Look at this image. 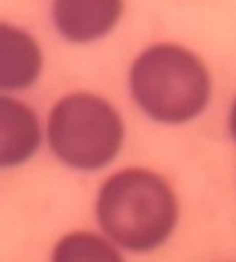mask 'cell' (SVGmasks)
Listing matches in <instances>:
<instances>
[{
  "mask_svg": "<svg viewBox=\"0 0 236 262\" xmlns=\"http://www.w3.org/2000/svg\"><path fill=\"white\" fill-rule=\"evenodd\" d=\"M123 0H53L51 16L57 33L72 43H90L113 31Z\"/></svg>",
  "mask_w": 236,
  "mask_h": 262,
  "instance_id": "obj_4",
  "label": "cell"
},
{
  "mask_svg": "<svg viewBox=\"0 0 236 262\" xmlns=\"http://www.w3.org/2000/svg\"><path fill=\"white\" fill-rule=\"evenodd\" d=\"M129 92L150 119L174 125L195 119L205 108L211 78L193 51L174 43H156L133 59Z\"/></svg>",
  "mask_w": 236,
  "mask_h": 262,
  "instance_id": "obj_2",
  "label": "cell"
},
{
  "mask_svg": "<svg viewBox=\"0 0 236 262\" xmlns=\"http://www.w3.org/2000/svg\"><path fill=\"white\" fill-rule=\"evenodd\" d=\"M123 121L117 108L90 92L60 98L47 119V141L68 168L94 172L115 160L123 143Z\"/></svg>",
  "mask_w": 236,
  "mask_h": 262,
  "instance_id": "obj_3",
  "label": "cell"
},
{
  "mask_svg": "<svg viewBox=\"0 0 236 262\" xmlns=\"http://www.w3.org/2000/svg\"><path fill=\"white\" fill-rule=\"evenodd\" d=\"M181 209L172 186L146 168H123L99 188L94 219L99 231L129 254L162 248L179 225Z\"/></svg>",
  "mask_w": 236,
  "mask_h": 262,
  "instance_id": "obj_1",
  "label": "cell"
},
{
  "mask_svg": "<svg viewBox=\"0 0 236 262\" xmlns=\"http://www.w3.org/2000/svg\"><path fill=\"white\" fill-rule=\"evenodd\" d=\"M49 262H125V254L101 231L74 229L53 244Z\"/></svg>",
  "mask_w": 236,
  "mask_h": 262,
  "instance_id": "obj_7",
  "label": "cell"
},
{
  "mask_svg": "<svg viewBox=\"0 0 236 262\" xmlns=\"http://www.w3.org/2000/svg\"><path fill=\"white\" fill-rule=\"evenodd\" d=\"M41 129L31 106L10 96L0 98V166H18L39 147Z\"/></svg>",
  "mask_w": 236,
  "mask_h": 262,
  "instance_id": "obj_5",
  "label": "cell"
},
{
  "mask_svg": "<svg viewBox=\"0 0 236 262\" xmlns=\"http://www.w3.org/2000/svg\"><path fill=\"white\" fill-rule=\"evenodd\" d=\"M230 133H232V137L236 141V100H234V104L230 108Z\"/></svg>",
  "mask_w": 236,
  "mask_h": 262,
  "instance_id": "obj_8",
  "label": "cell"
},
{
  "mask_svg": "<svg viewBox=\"0 0 236 262\" xmlns=\"http://www.w3.org/2000/svg\"><path fill=\"white\" fill-rule=\"evenodd\" d=\"M43 66L37 41L23 29L0 25V86L21 90L31 86Z\"/></svg>",
  "mask_w": 236,
  "mask_h": 262,
  "instance_id": "obj_6",
  "label": "cell"
}]
</instances>
